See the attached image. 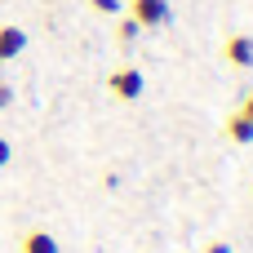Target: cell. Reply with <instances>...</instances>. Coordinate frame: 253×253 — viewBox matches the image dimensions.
I'll return each mask as SVG.
<instances>
[{
  "label": "cell",
  "instance_id": "12",
  "mask_svg": "<svg viewBox=\"0 0 253 253\" xmlns=\"http://www.w3.org/2000/svg\"><path fill=\"white\" fill-rule=\"evenodd\" d=\"M9 156H13V147H9V142L0 138V165H9Z\"/></svg>",
  "mask_w": 253,
  "mask_h": 253
},
{
  "label": "cell",
  "instance_id": "6",
  "mask_svg": "<svg viewBox=\"0 0 253 253\" xmlns=\"http://www.w3.org/2000/svg\"><path fill=\"white\" fill-rule=\"evenodd\" d=\"M222 133H227V142H236V147H249V142H253V120H245L240 111H227V120H222Z\"/></svg>",
  "mask_w": 253,
  "mask_h": 253
},
{
  "label": "cell",
  "instance_id": "4",
  "mask_svg": "<svg viewBox=\"0 0 253 253\" xmlns=\"http://www.w3.org/2000/svg\"><path fill=\"white\" fill-rule=\"evenodd\" d=\"M18 253H58V240L44 227H31V231L18 236Z\"/></svg>",
  "mask_w": 253,
  "mask_h": 253
},
{
  "label": "cell",
  "instance_id": "8",
  "mask_svg": "<svg viewBox=\"0 0 253 253\" xmlns=\"http://www.w3.org/2000/svg\"><path fill=\"white\" fill-rule=\"evenodd\" d=\"M89 4H93L98 13H107V18H120V13H125V0H89Z\"/></svg>",
  "mask_w": 253,
  "mask_h": 253
},
{
  "label": "cell",
  "instance_id": "7",
  "mask_svg": "<svg viewBox=\"0 0 253 253\" xmlns=\"http://www.w3.org/2000/svg\"><path fill=\"white\" fill-rule=\"evenodd\" d=\"M138 36H142V27H138L129 13H125V18H116V40H120V44H138Z\"/></svg>",
  "mask_w": 253,
  "mask_h": 253
},
{
  "label": "cell",
  "instance_id": "10",
  "mask_svg": "<svg viewBox=\"0 0 253 253\" xmlns=\"http://www.w3.org/2000/svg\"><path fill=\"white\" fill-rule=\"evenodd\" d=\"M9 102H13V84H4V80H0V111H4Z\"/></svg>",
  "mask_w": 253,
  "mask_h": 253
},
{
  "label": "cell",
  "instance_id": "3",
  "mask_svg": "<svg viewBox=\"0 0 253 253\" xmlns=\"http://www.w3.org/2000/svg\"><path fill=\"white\" fill-rule=\"evenodd\" d=\"M222 62H227V67H240V71L253 67V36L249 31H231V36L222 40Z\"/></svg>",
  "mask_w": 253,
  "mask_h": 253
},
{
  "label": "cell",
  "instance_id": "1",
  "mask_svg": "<svg viewBox=\"0 0 253 253\" xmlns=\"http://www.w3.org/2000/svg\"><path fill=\"white\" fill-rule=\"evenodd\" d=\"M107 89H111L116 102H138V98L147 93V76H142L138 67H116V71L107 76Z\"/></svg>",
  "mask_w": 253,
  "mask_h": 253
},
{
  "label": "cell",
  "instance_id": "5",
  "mask_svg": "<svg viewBox=\"0 0 253 253\" xmlns=\"http://www.w3.org/2000/svg\"><path fill=\"white\" fill-rule=\"evenodd\" d=\"M22 49H27V31L13 27V22H4V27H0V62H13Z\"/></svg>",
  "mask_w": 253,
  "mask_h": 253
},
{
  "label": "cell",
  "instance_id": "11",
  "mask_svg": "<svg viewBox=\"0 0 253 253\" xmlns=\"http://www.w3.org/2000/svg\"><path fill=\"white\" fill-rule=\"evenodd\" d=\"M205 253H231V245H227V240H209V245H205Z\"/></svg>",
  "mask_w": 253,
  "mask_h": 253
},
{
  "label": "cell",
  "instance_id": "9",
  "mask_svg": "<svg viewBox=\"0 0 253 253\" xmlns=\"http://www.w3.org/2000/svg\"><path fill=\"white\" fill-rule=\"evenodd\" d=\"M236 111H240L245 120H253V93H245V98H240V107H236Z\"/></svg>",
  "mask_w": 253,
  "mask_h": 253
},
{
  "label": "cell",
  "instance_id": "2",
  "mask_svg": "<svg viewBox=\"0 0 253 253\" xmlns=\"http://www.w3.org/2000/svg\"><path fill=\"white\" fill-rule=\"evenodd\" d=\"M125 13L142 27V31H156L169 22V0H125Z\"/></svg>",
  "mask_w": 253,
  "mask_h": 253
}]
</instances>
